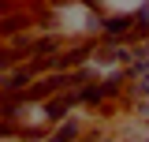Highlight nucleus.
I'll list each match as a JSON object with an SVG mask.
<instances>
[{
    "instance_id": "nucleus-1",
    "label": "nucleus",
    "mask_w": 149,
    "mask_h": 142,
    "mask_svg": "<svg viewBox=\"0 0 149 142\" xmlns=\"http://www.w3.org/2000/svg\"><path fill=\"white\" fill-rule=\"evenodd\" d=\"M146 142H149V138H146Z\"/></svg>"
}]
</instances>
